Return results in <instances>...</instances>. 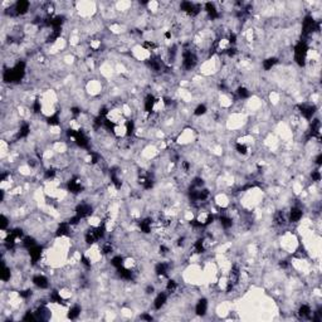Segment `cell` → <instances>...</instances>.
<instances>
[{"label": "cell", "instance_id": "7a4b0ae2", "mask_svg": "<svg viewBox=\"0 0 322 322\" xmlns=\"http://www.w3.org/2000/svg\"><path fill=\"white\" fill-rule=\"evenodd\" d=\"M33 283L37 286V287H39V288H47L48 287V279L44 277V276H40V274H38V276H35L34 278H33Z\"/></svg>", "mask_w": 322, "mask_h": 322}, {"label": "cell", "instance_id": "3957f363", "mask_svg": "<svg viewBox=\"0 0 322 322\" xmlns=\"http://www.w3.org/2000/svg\"><path fill=\"white\" fill-rule=\"evenodd\" d=\"M206 310H208V302H206V300H200V301L198 302V304H196V308H195L196 313L203 316V315H205Z\"/></svg>", "mask_w": 322, "mask_h": 322}, {"label": "cell", "instance_id": "4fadbf2b", "mask_svg": "<svg viewBox=\"0 0 322 322\" xmlns=\"http://www.w3.org/2000/svg\"><path fill=\"white\" fill-rule=\"evenodd\" d=\"M6 225H8V219H6L5 215H2V229H3V230L6 228Z\"/></svg>", "mask_w": 322, "mask_h": 322}, {"label": "cell", "instance_id": "8992f818", "mask_svg": "<svg viewBox=\"0 0 322 322\" xmlns=\"http://www.w3.org/2000/svg\"><path fill=\"white\" fill-rule=\"evenodd\" d=\"M124 262H125V258H122L121 256H116V257H113V258H112V261H111V264H112L113 267H116L117 269H118V268L124 267Z\"/></svg>", "mask_w": 322, "mask_h": 322}, {"label": "cell", "instance_id": "5bb4252c", "mask_svg": "<svg viewBox=\"0 0 322 322\" xmlns=\"http://www.w3.org/2000/svg\"><path fill=\"white\" fill-rule=\"evenodd\" d=\"M141 318H142V320H147V321H151V320H152V317H151V316H147V315H143Z\"/></svg>", "mask_w": 322, "mask_h": 322}, {"label": "cell", "instance_id": "277c9868", "mask_svg": "<svg viewBox=\"0 0 322 322\" xmlns=\"http://www.w3.org/2000/svg\"><path fill=\"white\" fill-rule=\"evenodd\" d=\"M166 298H167V297H166L165 293H160V294H159V296L156 297V300H155V302H154V306H155L156 310H160V308L165 304Z\"/></svg>", "mask_w": 322, "mask_h": 322}, {"label": "cell", "instance_id": "ba28073f", "mask_svg": "<svg viewBox=\"0 0 322 322\" xmlns=\"http://www.w3.org/2000/svg\"><path fill=\"white\" fill-rule=\"evenodd\" d=\"M249 95H250V92H249L245 87H239V88H238V96H239L240 98H248Z\"/></svg>", "mask_w": 322, "mask_h": 322}, {"label": "cell", "instance_id": "5b68a950", "mask_svg": "<svg viewBox=\"0 0 322 322\" xmlns=\"http://www.w3.org/2000/svg\"><path fill=\"white\" fill-rule=\"evenodd\" d=\"M278 61H277V58H268V59H265V61H263V68L265 69V71H269V69H272V67L277 63Z\"/></svg>", "mask_w": 322, "mask_h": 322}, {"label": "cell", "instance_id": "52a82bcc", "mask_svg": "<svg viewBox=\"0 0 322 322\" xmlns=\"http://www.w3.org/2000/svg\"><path fill=\"white\" fill-rule=\"evenodd\" d=\"M79 313H80V308H79L78 306H74V307H72L71 310H69L68 317L72 318V320H74V318H77V317L79 316Z\"/></svg>", "mask_w": 322, "mask_h": 322}, {"label": "cell", "instance_id": "6da1fadb", "mask_svg": "<svg viewBox=\"0 0 322 322\" xmlns=\"http://www.w3.org/2000/svg\"><path fill=\"white\" fill-rule=\"evenodd\" d=\"M302 215H303L302 209L294 206V208H292L291 211H289V222H291V223H297V222L301 220Z\"/></svg>", "mask_w": 322, "mask_h": 322}, {"label": "cell", "instance_id": "30bf717a", "mask_svg": "<svg viewBox=\"0 0 322 322\" xmlns=\"http://www.w3.org/2000/svg\"><path fill=\"white\" fill-rule=\"evenodd\" d=\"M311 313V307L310 306H307V304H302V307L300 308V315L301 316H308Z\"/></svg>", "mask_w": 322, "mask_h": 322}, {"label": "cell", "instance_id": "9c48e42d", "mask_svg": "<svg viewBox=\"0 0 322 322\" xmlns=\"http://www.w3.org/2000/svg\"><path fill=\"white\" fill-rule=\"evenodd\" d=\"M206 113V107H205V104H199L196 108H195V111H194V115L195 116H203V115H205Z\"/></svg>", "mask_w": 322, "mask_h": 322}, {"label": "cell", "instance_id": "7c38bea8", "mask_svg": "<svg viewBox=\"0 0 322 322\" xmlns=\"http://www.w3.org/2000/svg\"><path fill=\"white\" fill-rule=\"evenodd\" d=\"M166 288L169 292H174L176 288H178V285H176V282L175 281H169L167 282V285H166Z\"/></svg>", "mask_w": 322, "mask_h": 322}, {"label": "cell", "instance_id": "8fae6325", "mask_svg": "<svg viewBox=\"0 0 322 322\" xmlns=\"http://www.w3.org/2000/svg\"><path fill=\"white\" fill-rule=\"evenodd\" d=\"M2 279H3L4 282L10 279V269H9V268H8L6 265H4V267H3V272H2Z\"/></svg>", "mask_w": 322, "mask_h": 322}]
</instances>
